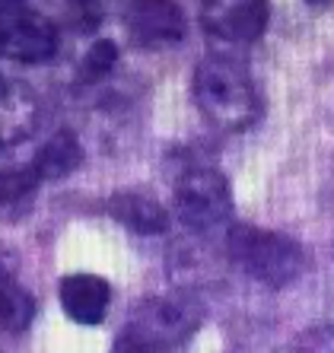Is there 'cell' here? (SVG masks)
Listing matches in <instances>:
<instances>
[{"label":"cell","mask_w":334,"mask_h":353,"mask_svg":"<svg viewBox=\"0 0 334 353\" xmlns=\"http://www.w3.org/2000/svg\"><path fill=\"white\" fill-rule=\"evenodd\" d=\"M226 248H229V258L248 277L274 290L293 283L302 274V264H306V252H302V245L296 239H290L286 232L248 226V223L229 226Z\"/></svg>","instance_id":"2"},{"label":"cell","mask_w":334,"mask_h":353,"mask_svg":"<svg viewBox=\"0 0 334 353\" xmlns=\"http://www.w3.org/2000/svg\"><path fill=\"white\" fill-rule=\"evenodd\" d=\"M195 102L223 131H245L261 115V96L239 61L210 54L195 67Z\"/></svg>","instance_id":"1"},{"label":"cell","mask_w":334,"mask_h":353,"mask_svg":"<svg viewBox=\"0 0 334 353\" xmlns=\"http://www.w3.org/2000/svg\"><path fill=\"white\" fill-rule=\"evenodd\" d=\"M115 61H118L115 41H96V45L86 51V58L80 61V77L83 80H99V77H106L108 70H112Z\"/></svg>","instance_id":"13"},{"label":"cell","mask_w":334,"mask_h":353,"mask_svg":"<svg viewBox=\"0 0 334 353\" xmlns=\"http://www.w3.org/2000/svg\"><path fill=\"white\" fill-rule=\"evenodd\" d=\"M41 185V175L32 163L17 165V169H3L0 172V207H17L29 204V197Z\"/></svg>","instance_id":"12"},{"label":"cell","mask_w":334,"mask_h":353,"mask_svg":"<svg viewBox=\"0 0 334 353\" xmlns=\"http://www.w3.org/2000/svg\"><path fill=\"white\" fill-rule=\"evenodd\" d=\"M268 0H204L201 3V23L207 35L220 41H255L268 26Z\"/></svg>","instance_id":"5"},{"label":"cell","mask_w":334,"mask_h":353,"mask_svg":"<svg viewBox=\"0 0 334 353\" xmlns=\"http://www.w3.org/2000/svg\"><path fill=\"white\" fill-rule=\"evenodd\" d=\"M296 353H334V325H315L296 341Z\"/></svg>","instance_id":"14"},{"label":"cell","mask_w":334,"mask_h":353,"mask_svg":"<svg viewBox=\"0 0 334 353\" xmlns=\"http://www.w3.org/2000/svg\"><path fill=\"white\" fill-rule=\"evenodd\" d=\"M70 7H74V19L80 29H92V26H99V3L96 0H70Z\"/></svg>","instance_id":"16"},{"label":"cell","mask_w":334,"mask_h":353,"mask_svg":"<svg viewBox=\"0 0 334 353\" xmlns=\"http://www.w3.org/2000/svg\"><path fill=\"white\" fill-rule=\"evenodd\" d=\"M80 163H83L80 140H77L70 131L51 134V137L39 147V153H35V159H32V165L39 169L41 181L45 179H64V175L77 172V165Z\"/></svg>","instance_id":"10"},{"label":"cell","mask_w":334,"mask_h":353,"mask_svg":"<svg viewBox=\"0 0 334 353\" xmlns=\"http://www.w3.org/2000/svg\"><path fill=\"white\" fill-rule=\"evenodd\" d=\"M57 296H61L67 319L83 325V328L102 325L108 315V305H112V287L99 274H67L57 287Z\"/></svg>","instance_id":"8"},{"label":"cell","mask_w":334,"mask_h":353,"mask_svg":"<svg viewBox=\"0 0 334 353\" xmlns=\"http://www.w3.org/2000/svg\"><path fill=\"white\" fill-rule=\"evenodd\" d=\"M112 353H175V350H166V347L153 344V341H147V337L134 334V331L124 328L121 334H118V341H115Z\"/></svg>","instance_id":"15"},{"label":"cell","mask_w":334,"mask_h":353,"mask_svg":"<svg viewBox=\"0 0 334 353\" xmlns=\"http://www.w3.org/2000/svg\"><path fill=\"white\" fill-rule=\"evenodd\" d=\"M175 210L191 232H210L233 216L229 185L210 165H188L175 179Z\"/></svg>","instance_id":"3"},{"label":"cell","mask_w":334,"mask_h":353,"mask_svg":"<svg viewBox=\"0 0 334 353\" xmlns=\"http://www.w3.org/2000/svg\"><path fill=\"white\" fill-rule=\"evenodd\" d=\"M130 39L144 48H169L185 39V13L175 0H134L124 13Z\"/></svg>","instance_id":"6"},{"label":"cell","mask_w":334,"mask_h":353,"mask_svg":"<svg viewBox=\"0 0 334 353\" xmlns=\"http://www.w3.org/2000/svg\"><path fill=\"white\" fill-rule=\"evenodd\" d=\"M197 325H201V312H197L195 303H185V299H147L128 319L124 328L166 347V350L179 353L181 344L195 334Z\"/></svg>","instance_id":"4"},{"label":"cell","mask_w":334,"mask_h":353,"mask_svg":"<svg viewBox=\"0 0 334 353\" xmlns=\"http://www.w3.org/2000/svg\"><path fill=\"white\" fill-rule=\"evenodd\" d=\"M35 319V296L10 271L0 268V328L10 334H23Z\"/></svg>","instance_id":"11"},{"label":"cell","mask_w":334,"mask_h":353,"mask_svg":"<svg viewBox=\"0 0 334 353\" xmlns=\"http://www.w3.org/2000/svg\"><path fill=\"white\" fill-rule=\"evenodd\" d=\"M57 32L41 17H0V58L41 64L55 58Z\"/></svg>","instance_id":"7"},{"label":"cell","mask_w":334,"mask_h":353,"mask_svg":"<svg viewBox=\"0 0 334 353\" xmlns=\"http://www.w3.org/2000/svg\"><path fill=\"white\" fill-rule=\"evenodd\" d=\"M108 214L121 223L124 230L137 232V236H159L169 226V214L159 201L140 191H118L108 201Z\"/></svg>","instance_id":"9"},{"label":"cell","mask_w":334,"mask_h":353,"mask_svg":"<svg viewBox=\"0 0 334 353\" xmlns=\"http://www.w3.org/2000/svg\"><path fill=\"white\" fill-rule=\"evenodd\" d=\"M13 3H19V0H0V10H7V7H13Z\"/></svg>","instance_id":"17"},{"label":"cell","mask_w":334,"mask_h":353,"mask_svg":"<svg viewBox=\"0 0 334 353\" xmlns=\"http://www.w3.org/2000/svg\"><path fill=\"white\" fill-rule=\"evenodd\" d=\"M0 92H3V80H0Z\"/></svg>","instance_id":"18"}]
</instances>
